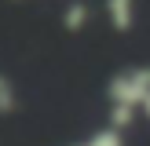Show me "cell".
Here are the masks:
<instances>
[{"label":"cell","mask_w":150,"mask_h":146,"mask_svg":"<svg viewBox=\"0 0 150 146\" xmlns=\"http://www.w3.org/2000/svg\"><path fill=\"white\" fill-rule=\"evenodd\" d=\"M7 106H11V84H7V80L0 77V113H4Z\"/></svg>","instance_id":"cell-3"},{"label":"cell","mask_w":150,"mask_h":146,"mask_svg":"<svg viewBox=\"0 0 150 146\" xmlns=\"http://www.w3.org/2000/svg\"><path fill=\"white\" fill-rule=\"evenodd\" d=\"M81 146H125L121 142V135H117V128H103V131H95L88 142H81Z\"/></svg>","instance_id":"cell-2"},{"label":"cell","mask_w":150,"mask_h":146,"mask_svg":"<svg viewBox=\"0 0 150 146\" xmlns=\"http://www.w3.org/2000/svg\"><path fill=\"white\" fill-rule=\"evenodd\" d=\"M106 15L114 18L117 29H128L136 18V0H106Z\"/></svg>","instance_id":"cell-1"}]
</instances>
